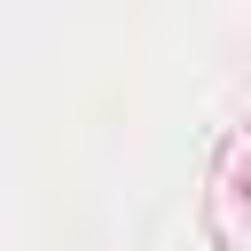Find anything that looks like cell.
I'll use <instances>...</instances> for the list:
<instances>
[{"label":"cell","mask_w":251,"mask_h":251,"mask_svg":"<svg viewBox=\"0 0 251 251\" xmlns=\"http://www.w3.org/2000/svg\"><path fill=\"white\" fill-rule=\"evenodd\" d=\"M212 235H220V251H251V133H235L220 149V173H212Z\"/></svg>","instance_id":"6da1fadb"}]
</instances>
